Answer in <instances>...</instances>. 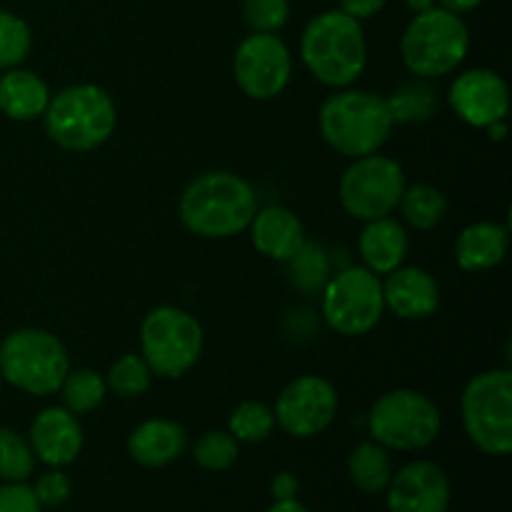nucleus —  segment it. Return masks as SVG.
<instances>
[{
  "label": "nucleus",
  "instance_id": "5701e85b",
  "mask_svg": "<svg viewBox=\"0 0 512 512\" xmlns=\"http://www.w3.org/2000/svg\"><path fill=\"white\" fill-rule=\"evenodd\" d=\"M348 473L353 483L358 485L363 493L378 495L388 488L390 478H393V463H390L388 448L378 445L375 440H365L358 448L350 453L348 458Z\"/></svg>",
  "mask_w": 512,
  "mask_h": 512
},
{
  "label": "nucleus",
  "instance_id": "e433bc0d",
  "mask_svg": "<svg viewBox=\"0 0 512 512\" xmlns=\"http://www.w3.org/2000/svg\"><path fill=\"white\" fill-rule=\"evenodd\" d=\"M300 483L293 473H278L270 483V493L275 500H293L298 495Z\"/></svg>",
  "mask_w": 512,
  "mask_h": 512
},
{
  "label": "nucleus",
  "instance_id": "ddd939ff",
  "mask_svg": "<svg viewBox=\"0 0 512 512\" xmlns=\"http://www.w3.org/2000/svg\"><path fill=\"white\" fill-rule=\"evenodd\" d=\"M338 390L320 375H300L283 388L275 403V423L293 438H313L333 425Z\"/></svg>",
  "mask_w": 512,
  "mask_h": 512
},
{
  "label": "nucleus",
  "instance_id": "4468645a",
  "mask_svg": "<svg viewBox=\"0 0 512 512\" xmlns=\"http://www.w3.org/2000/svg\"><path fill=\"white\" fill-rule=\"evenodd\" d=\"M448 100L463 123L473 128H488L508 115L510 90L498 73L488 68H475L465 70L453 80Z\"/></svg>",
  "mask_w": 512,
  "mask_h": 512
},
{
  "label": "nucleus",
  "instance_id": "a878e982",
  "mask_svg": "<svg viewBox=\"0 0 512 512\" xmlns=\"http://www.w3.org/2000/svg\"><path fill=\"white\" fill-rule=\"evenodd\" d=\"M403 215L415 230H433L435 225L443 223L445 213H448V200L433 185L418 183L413 188L403 190Z\"/></svg>",
  "mask_w": 512,
  "mask_h": 512
},
{
  "label": "nucleus",
  "instance_id": "0eeeda50",
  "mask_svg": "<svg viewBox=\"0 0 512 512\" xmlns=\"http://www.w3.org/2000/svg\"><path fill=\"white\" fill-rule=\"evenodd\" d=\"M463 425L483 453L508 455L512 450V373L510 368L475 375L460 400Z\"/></svg>",
  "mask_w": 512,
  "mask_h": 512
},
{
  "label": "nucleus",
  "instance_id": "c85d7f7f",
  "mask_svg": "<svg viewBox=\"0 0 512 512\" xmlns=\"http://www.w3.org/2000/svg\"><path fill=\"white\" fill-rule=\"evenodd\" d=\"M35 455L28 440L10 428H0V480L25 483L33 475Z\"/></svg>",
  "mask_w": 512,
  "mask_h": 512
},
{
  "label": "nucleus",
  "instance_id": "20e7f679",
  "mask_svg": "<svg viewBox=\"0 0 512 512\" xmlns=\"http://www.w3.org/2000/svg\"><path fill=\"white\" fill-rule=\"evenodd\" d=\"M45 133L58 148L88 153L100 148L115 130V103L100 85L78 83L50 95L43 113Z\"/></svg>",
  "mask_w": 512,
  "mask_h": 512
},
{
  "label": "nucleus",
  "instance_id": "cd10ccee",
  "mask_svg": "<svg viewBox=\"0 0 512 512\" xmlns=\"http://www.w3.org/2000/svg\"><path fill=\"white\" fill-rule=\"evenodd\" d=\"M105 383L118 398H140V395L148 393L150 383H153V370L145 363L143 355L125 353L110 365Z\"/></svg>",
  "mask_w": 512,
  "mask_h": 512
},
{
  "label": "nucleus",
  "instance_id": "c9c22d12",
  "mask_svg": "<svg viewBox=\"0 0 512 512\" xmlns=\"http://www.w3.org/2000/svg\"><path fill=\"white\" fill-rule=\"evenodd\" d=\"M388 0H340V10L355 20H368L385 8Z\"/></svg>",
  "mask_w": 512,
  "mask_h": 512
},
{
  "label": "nucleus",
  "instance_id": "a211bd4d",
  "mask_svg": "<svg viewBox=\"0 0 512 512\" xmlns=\"http://www.w3.org/2000/svg\"><path fill=\"white\" fill-rule=\"evenodd\" d=\"M248 228L253 230L255 250L265 258L278 260V263L293 258L300 245L305 243L303 223L293 210L283 208V205L258 210Z\"/></svg>",
  "mask_w": 512,
  "mask_h": 512
},
{
  "label": "nucleus",
  "instance_id": "9d476101",
  "mask_svg": "<svg viewBox=\"0 0 512 512\" xmlns=\"http://www.w3.org/2000/svg\"><path fill=\"white\" fill-rule=\"evenodd\" d=\"M385 310L383 283L368 268H345L323 288V318L335 333L358 338L380 323Z\"/></svg>",
  "mask_w": 512,
  "mask_h": 512
},
{
  "label": "nucleus",
  "instance_id": "c756f323",
  "mask_svg": "<svg viewBox=\"0 0 512 512\" xmlns=\"http://www.w3.org/2000/svg\"><path fill=\"white\" fill-rule=\"evenodd\" d=\"M230 430L235 440H243V443H263L270 438L275 428V415L273 410L265 403L258 400H248V403H240L238 408L230 415Z\"/></svg>",
  "mask_w": 512,
  "mask_h": 512
},
{
  "label": "nucleus",
  "instance_id": "aec40b11",
  "mask_svg": "<svg viewBox=\"0 0 512 512\" xmlns=\"http://www.w3.org/2000/svg\"><path fill=\"white\" fill-rule=\"evenodd\" d=\"M408 233L398 220L390 215L378 220H368L365 230L360 233V258L365 268L375 275H388L395 268H400L408 255Z\"/></svg>",
  "mask_w": 512,
  "mask_h": 512
},
{
  "label": "nucleus",
  "instance_id": "7ed1b4c3",
  "mask_svg": "<svg viewBox=\"0 0 512 512\" xmlns=\"http://www.w3.org/2000/svg\"><path fill=\"white\" fill-rule=\"evenodd\" d=\"M318 123L325 143L353 160L378 153L395 125L383 95L348 88L325 100Z\"/></svg>",
  "mask_w": 512,
  "mask_h": 512
},
{
  "label": "nucleus",
  "instance_id": "2f4dec72",
  "mask_svg": "<svg viewBox=\"0 0 512 512\" xmlns=\"http://www.w3.org/2000/svg\"><path fill=\"white\" fill-rule=\"evenodd\" d=\"M193 458L203 470L223 473L238 460V440L230 433H223V430L205 433L193 445Z\"/></svg>",
  "mask_w": 512,
  "mask_h": 512
},
{
  "label": "nucleus",
  "instance_id": "9b49d317",
  "mask_svg": "<svg viewBox=\"0 0 512 512\" xmlns=\"http://www.w3.org/2000/svg\"><path fill=\"white\" fill-rule=\"evenodd\" d=\"M405 173L398 160L388 155H363L340 180V203L345 213L358 220H378L393 213L403 198Z\"/></svg>",
  "mask_w": 512,
  "mask_h": 512
},
{
  "label": "nucleus",
  "instance_id": "6e6552de",
  "mask_svg": "<svg viewBox=\"0 0 512 512\" xmlns=\"http://www.w3.org/2000/svg\"><path fill=\"white\" fill-rule=\"evenodd\" d=\"M440 410L418 390H390L375 400L368 428L378 445L400 453L425 450L440 435Z\"/></svg>",
  "mask_w": 512,
  "mask_h": 512
},
{
  "label": "nucleus",
  "instance_id": "f704fd0d",
  "mask_svg": "<svg viewBox=\"0 0 512 512\" xmlns=\"http://www.w3.org/2000/svg\"><path fill=\"white\" fill-rule=\"evenodd\" d=\"M0 512H43L33 488L25 483L0 485Z\"/></svg>",
  "mask_w": 512,
  "mask_h": 512
},
{
  "label": "nucleus",
  "instance_id": "dca6fc26",
  "mask_svg": "<svg viewBox=\"0 0 512 512\" xmlns=\"http://www.w3.org/2000/svg\"><path fill=\"white\" fill-rule=\"evenodd\" d=\"M30 448L50 468L70 465L83 450V428L68 408H45L30 423Z\"/></svg>",
  "mask_w": 512,
  "mask_h": 512
},
{
  "label": "nucleus",
  "instance_id": "f03ea898",
  "mask_svg": "<svg viewBox=\"0 0 512 512\" xmlns=\"http://www.w3.org/2000/svg\"><path fill=\"white\" fill-rule=\"evenodd\" d=\"M300 55L305 68L320 83L330 88H348L363 75L368 63L363 25L343 10H325L305 25Z\"/></svg>",
  "mask_w": 512,
  "mask_h": 512
},
{
  "label": "nucleus",
  "instance_id": "7c9ffc66",
  "mask_svg": "<svg viewBox=\"0 0 512 512\" xmlns=\"http://www.w3.org/2000/svg\"><path fill=\"white\" fill-rule=\"evenodd\" d=\"M33 48V33L18 15L0 10V70L18 68Z\"/></svg>",
  "mask_w": 512,
  "mask_h": 512
},
{
  "label": "nucleus",
  "instance_id": "b1692460",
  "mask_svg": "<svg viewBox=\"0 0 512 512\" xmlns=\"http://www.w3.org/2000/svg\"><path fill=\"white\" fill-rule=\"evenodd\" d=\"M285 263H288L290 283L300 293H320L330 280V258L320 243H308L305 240L298 253L290 260H285Z\"/></svg>",
  "mask_w": 512,
  "mask_h": 512
},
{
  "label": "nucleus",
  "instance_id": "f257e3e1",
  "mask_svg": "<svg viewBox=\"0 0 512 512\" xmlns=\"http://www.w3.org/2000/svg\"><path fill=\"white\" fill-rule=\"evenodd\" d=\"M180 220L200 238H233L248 230L258 213L253 185L228 170L198 175L180 195Z\"/></svg>",
  "mask_w": 512,
  "mask_h": 512
},
{
  "label": "nucleus",
  "instance_id": "412c9836",
  "mask_svg": "<svg viewBox=\"0 0 512 512\" xmlns=\"http://www.w3.org/2000/svg\"><path fill=\"white\" fill-rule=\"evenodd\" d=\"M510 235L505 225L473 223L455 240V260L465 273H485L508 255Z\"/></svg>",
  "mask_w": 512,
  "mask_h": 512
},
{
  "label": "nucleus",
  "instance_id": "4be33fe9",
  "mask_svg": "<svg viewBox=\"0 0 512 512\" xmlns=\"http://www.w3.org/2000/svg\"><path fill=\"white\" fill-rule=\"evenodd\" d=\"M50 103V90L30 70L10 68L0 75V113L10 120H35L45 113Z\"/></svg>",
  "mask_w": 512,
  "mask_h": 512
},
{
  "label": "nucleus",
  "instance_id": "f3484780",
  "mask_svg": "<svg viewBox=\"0 0 512 512\" xmlns=\"http://www.w3.org/2000/svg\"><path fill=\"white\" fill-rule=\"evenodd\" d=\"M385 308L403 320H425L438 310L440 288L423 268H395L383 283Z\"/></svg>",
  "mask_w": 512,
  "mask_h": 512
},
{
  "label": "nucleus",
  "instance_id": "6ab92c4d",
  "mask_svg": "<svg viewBox=\"0 0 512 512\" xmlns=\"http://www.w3.org/2000/svg\"><path fill=\"white\" fill-rule=\"evenodd\" d=\"M188 448V433L173 420H145L130 433L128 453L143 468H163L173 463Z\"/></svg>",
  "mask_w": 512,
  "mask_h": 512
},
{
  "label": "nucleus",
  "instance_id": "39448f33",
  "mask_svg": "<svg viewBox=\"0 0 512 512\" xmlns=\"http://www.w3.org/2000/svg\"><path fill=\"white\" fill-rule=\"evenodd\" d=\"M468 50L470 30L465 20L438 5L415 15L400 40L405 65L423 80L453 73Z\"/></svg>",
  "mask_w": 512,
  "mask_h": 512
},
{
  "label": "nucleus",
  "instance_id": "a19ab883",
  "mask_svg": "<svg viewBox=\"0 0 512 512\" xmlns=\"http://www.w3.org/2000/svg\"><path fill=\"white\" fill-rule=\"evenodd\" d=\"M405 5L418 15V13H425V10L435 8V0H405Z\"/></svg>",
  "mask_w": 512,
  "mask_h": 512
},
{
  "label": "nucleus",
  "instance_id": "ea45409f",
  "mask_svg": "<svg viewBox=\"0 0 512 512\" xmlns=\"http://www.w3.org/2000/svg\"><path fill=\"white\" fill-rule=\"evenodd\" d=\"M488 135L490 140H503L505 135H508V125H505V120H498V123L488 125Z\"/></svg>",
  "mask_w": 512,
  "mask_h": 512
},
{
  "label": "nucleus",
  "instance_id": "4c0bfd02",
  "mask_svg": "<svg viewBox=\"0 0 512 512\" xmlns=\"http://www.w3.org/2000/svg\"><path fill=\"white\" fill-rule=\"evenodd\" d=\"M435 3H440L438 8L450 10V13H455V15H463V13H470V10L478 8L483 0H435Z\"/></svg>",
  "mask_w": 512,
  "mask_h": 512
},
{
  "label": "nucleus",
  "instance_id": "72a5a7b5",
  "mask_svg": "<svg viewBox=\"0 0 512 512\" xmlns=\"http://www.w3.org/2000/svg\"><path fill=\"white\" fill-rule=\"evenodd\" d=\"M33 493L43 508H60V505L70 498L68 475L60 473L58 468H53L50 473L40 475L38 483H35V488H33Z\"/></svg>",
  "mask_w": 512,
  "mask_h": 512
},
{
  "label": "nucleus",
  "instance_id": "bb28decb",
  "mask_svg": "<svg viewBox=\"0 0 512 512\" xmlns=\"http://www.w3.org/2000/svg\"><path fill=\"white\" fill-rule=\"evenodd\" d=\"M60 393H63V408H68L70 413H90V410H95L105 400L108 383L95 370H73V373L65 375Z\"/></svg>",
  "mask_w": 512,
  "mask_h": 512
},
{
  "label": "nucleus",
  "instance_id": "f8f14e48",
  "mask_svg": "<svg viewBox=\"0 0 512 512\" xmlns=\"http://www.w3.org/2000/svg\"><path fill=\"white\" fill-rule=\"evenodd\" d=\"M235 83L248 98L273 100L293 75V58L275 33H253L238 45L233 60Z\"/></svg>",
  "mask_w": 512,
  "mask_h": 512
},
{
  "label": "nucleus",
  "instance_id": "58836bf2",
  "mask_svg": "<svg viewBox=\"0 0 512 512\" xmlns=\"http://www.w3.org/2000/svg\"><path fill=\"white\" fill-rule=\"evenodd\" d=\"M268 512H310V510L293 498V500H275V505H270Z\"/></svg>",
  "mask_w": 512,
  "mask_h": 512
},
{
  "label": "nucleus",
  "instance_id": "393cba45",
  "mask_svg": "<svg viewBox=\"0 0 512 512\" xmlns=\"http://www.w3.org/2000/svg\"><path fill=\"white\" fill-rule=\"evenodd\" d=\"M385 100H388L393 123H425L438 110V93L428 83H423V78L405 83Z\"/></svg>",
  "mask_w": 512,
  "mask_h": 512
},
{
  "label": "nucleus",
  "instance_id": "2eb2a0df",
  "mask_svg": "<svg viewBox=\"0 0 512 512\" xmlns=\"http://www.w3.org/2000/svg\"><path fill=\"white\" fill-rule=\"evenodd\" d=\"M390 512H448L450 480L435 463L405 465L388 483Z\"/></svg>",
  "mask_w": 512,
  "mask_h": 512
},
{
  "label": "nucleus",
  "instance_id": "79ce46f5",
  "mask_svg": "<svg viewBox=\"0 0 512 512\" xmlns=\"http://www.w3.org/2000/svg\"><path fill=\"white\" fill-rule=\"evenodd\" d=\"M0 385H3V375H0Z\"/></svg>",
  "mask_w": 512,
  "mask_h": 512
},
{
  "label": "nucleus",
  "instance_id": "473e14b6",
  "mask_svg": "<svg viewBox=\"0 0 512 512\" xmlns=\"http://www.w3.org/2000/svg\"><path fill=\"white\" fill-rule=\"evenodd\" d=\"M245 23L253 33H278L290 15L288 0H243Z\"/></svg>",
  "mask_w": 512,
  "mask_h": 512
},
{
  "label": "nucleus",
  "instance_id": "1a4fd4ad",
  "mask_svg": "<svg viewBox=\"0 0 512 512\" xmlns=\"http://www.w3.org/2000/svg\"><path fill=\"white\" fill-rule=\"evenodd\" d=\"M140 350L153 375L175 380L198 363L203 353V328L188 310L160 305L145 315Z\"/></svg>",
  "mask_w": 512,
  "mask_h": 512
},
{
  "label": "nucleus",
  "instance_id": "423d86ee",
  "mask_svg": "<svg viewBox=\"0 0 512 512\" xmlns=\"http://www.w3.org/2000/svg\"><path fill=\"white\" fill-rule=\"evenodd\" d=\"M70 373L65 345L53 333L23 328L0 343V375L5 383L30 395H53Z\"/></svg>",
  "mask_w": 512,
  "mask_h": 512
}]
</instances>
